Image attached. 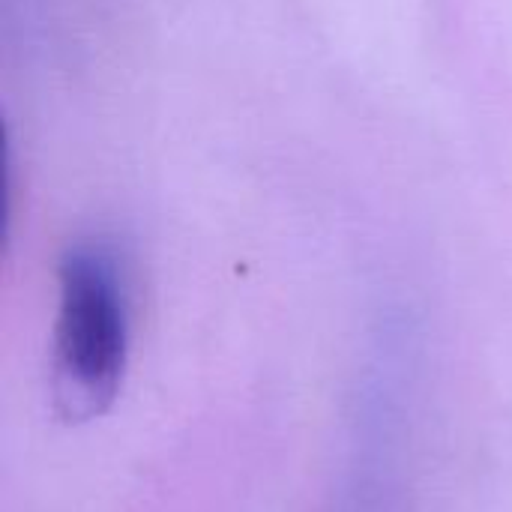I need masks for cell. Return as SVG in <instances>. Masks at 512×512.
I'll return each instance as SVG.
<instances>
[{"label":"cell","instance_id":"obj_1","mask_svg":"<svg viewBox=\"0 0 512 512\" xmlns=\"http://www.w3.org/2000/svg\"><path fill=\"white\" fill-rule=\"evenodd\" d=\"M126 360L129 306L120 273L102 252H72L60 270L57 399L78 420L102 414L120 393Z\"/></svg>","mask_w":512,"mask_h":512}]
</instances>
